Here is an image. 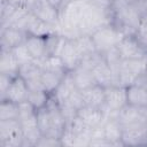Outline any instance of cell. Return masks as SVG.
Segmentation results:
<instances>
[{
    "mask_svg": "<svg viewBox=\"0 0 147 147\" xmlns=\"http://www.w3.org/2000/svg\"><path fill=\"white\" fill-rule=\"evenodd\" d=\"M126 93L129 105L147 108V79L144 75L134 84L126 87Z\"/></svg>",
    "mask_w": 147,
    "mask_h": 147,
    "instance_id": "obj_9",
    "label": "cell"
},
{
    "mask_svg": "<svg viewBox=\"0 0 147 147\" xmlns=\"http://www.w3.org/2000/svg\"><path fill=\"white\" fill-rule=\"evenodd\" d=\"M20 70V63L15 57L11 49H1L0 56V74H7L10 76H17Z\"/></svg>",
    "mask_w": 147,
    "mask_h": 147,
    "instance_id": "obj_20",
    "label": "cell"
},
{
    "mask_svg": "<svg viewBox=\"0 0 147 147\" xmlns=\"http://www.w3.org/2000/svg\"><path fill=\"white\" fill-rule=\"evenodd\" d=\"M103 133L106 140L109 142L110 146H124L122 141V133L123 129L121 123L118 122L117 117H111V118H106L103 124Z\"/></svg>",
    "mask_w": 147,
    "mask_h": 147,
    "instance_id": "obj_13",
    "label": "cell"
},
{
    "mask_svg": "<svg viewBox=\"0 0 147 147\" xmlns=\"http://www.w3.org/2000/svg\"><path fill=\"white\" fill-rule=\"evenodd\" d=\"M20 116V108L18 103H15L9 100H1L0 105V121L7 119H18Z\"/></svg>",
    "mask_w": 147,
    "mask_h": 147,
    "instance_id": "obj_24",
    "label": "cell"
},
{
    "mask_svg": "<svg viewBox=\"0 0 147 147\" xmlns=\"http://www.w3.org/2000/svg\"><path fill=\"white\" fill-rule=\"evenodd\" d=\"M60 57L68 71H72L80 63V56L70 39H67Z\"/></svg>",
    "mask_w": 147,
    "mask_h": 147,
    "instance_id": "obj_19",
    "label": "cell"
},
{
    "mask_svg": "<svg viewBox=\"0 0 147 147\" xmlns=\"http://www.w3.org/2000/svg\"><path fill=\"white\" fill-rule=\"evenodd\" d=\"M37 146H42V147L44 146H46V147L51 146V147H55V146H62V144H61L60 138H53V137L41 136V138L38 140L37 145H36V147Z\"/></svg>",
    "mask_w": 147,
    "mask_h": 147,
    "instance_id": "obj_29",
    "label": "cell"
},
{
    "mask_svg": "<svg viewBox=\"0 0 147 147\" xmlns=\"http://www.w3.org/2000/svg\"><path fill=\"white\" fill-rule=\"evenodd\" d=\"M144 76L146 77V79H147V65H146V70H145V74H144Z\"/></svg>",
    "mask_w": 147,
    "mask_h": 147,
    "instance_id": "obj_35",
    "label": "cell"
},
{
    "mask_svg": "<svg viewBox=\"0 0 147 147\" xmlns=\"http://www.w3.org/2000/svg\"><path fill=\"white\" fill-rule=\"evenodd\" d=\"M77 116L91 129H95L103 124L105 122V114L101 108L91 107V106H83L77 111Z\"/></svg>",
    "mask_w": 147,
    "mask_h": 147,
    "instance_id": "obj_14",
    "label": "cell"
},
{
    "mask_svg": "<svg viewBox=\"0 0 147 147\" xmlns=\"http://www.w3.org/2000/svg\"><path fill=\"white\" fill-rule=\"evenodd\" d=\"M6 1H9V2H11V3H14V5H17V6H20V5H23V6H28L29 8L32 6V3L36 1V0H6Z\"/></svg>",
    "mask_w": 147,
    "mask_h": 147,
    "instance_id": "obj_33",
    "label": "cell"
},
{
    "mask_svg": "<svg viewBox=\"0 0 147 147\" xmlns=\"http://www.w3.org/2000/svg\"><path fill=\"white\" fill-rule=\"evenodd\" d=\"M116 47L122 60L141 59L147 56V49L140 45L134 36H125Z\"/></svg>",
    "mask_w": 147,
    "mask_h": 147,
    "instance_id": "obj_8",
    "label": "cell"
},
{
    "mask_svg": "<svg viewBox=\"0 0 147 147\" xmlns=\"http://www.w3.org/2000/svg\"><path fill=\"white\" fill-rule=\"evenodd\" d=\"M70 40L72 41L74 46L76 47V49L80 56V61H82V59L96 52L95 46L93 44V40H92L91 36H88V34H80V36H78L74 39H70Z\"/></svg>",
    "mask_w": 147,
    "mask_h": 147,
    "instance_id": "obj_22",
    "label": "cell"
},
{
    "mask_svg": "<svg viewBox=\"0 0 147 147\" xmlns=\"http://www.w3.org/2000/svg\"><path fill=\"white\" fill-rule=\"evenodd\" d=\"M67 72H54V71H46L42 70L41 74V84L44 91L52 94L59 87L61 82L63 80Z\"/></svg>",
    "mask_w": 147,
    "mask_h": 147,
    "instance_id": "obj_23",
    "label": "cell"
},
{
    "mask_svg": "<svg viewBox=\"0 0 147 147\" xmlns=\"http://www.w3.org/2000/svg\"><path fill=\"white\" fill-rule=\"evenodd\" d=\"M85 106L102 108L105 105V87L101 85H94L86 90L80 91Z\"/></svg>",
    "mask_w": 147,
    "mask_h": 147,
    "instance_id": "obj_18",
    "label": "cell"
},
{
    "mask_svg": "<svg viewBox=\"0 0 147 147\" xmlns=\"http://www.w3.org/2000/svg\"><path fill=\"white\" fill-rule=\"evenodd\" d=\"M93 76L95 78V82L98 85H101L103 87L114 85V79H113V72L105 61V57H102L101 61H99L93 68H92Z\"/></svg>",
    "mask_w": 147,
    "mask_h": 147,
    "instance_id": "obj_21",
    "label": "cell"
},
{
    "mask_svg": "<svg viewBox=\"0 0 147 147\" xmlns=\"http://www.w3.org/2000/svg\"><path fill=\"white\" fill-rule=\"evenodd\" d=\"M127 105L126 87L110 85L105 87V105L101 108L106 118L117 117L118 111Z\"/></svg>",
    "mask_w": 147,
    "mask_h": 147,
    "instance_id": "obj_4",
    "label": "cell"
},
{
    "mask_svg": "<svg viewBox=\"0 0 147 147\" xmlns=\"http://www.w3.org/2000/svg\"><path fill=\"white\" fill-rule=\"evenodd\" d=\"M67 1H70V0H67Z\"/></svg>",
    "mask_w": 147,
    "mask_h": 147,
    "instance_id": "obj_36",
    "label": "cell"
},
{
    "mask_svg": "<svg viewBox=\"0 0 147 147\" xmlns=\"http://www.w3.org/2000/svg\"><path fill=\"white\" fill-rule=\"evenodd\" d=\"M136 0H111L110 1V9L111 11H116V10H119L124 7H127L130 5H132Z\"/></svg>",
    "mask_w": 147,
    "mask_h": 147,
    "instance_id": "obj_31",
    "label": "cell"
},
{
    "mask_svg": "<svg viewBox=\"0 0 147 147\" xmlns=\"http://www.w3.org/2000/svg\"><path fill=\"white\" fill-rule=\"evenodd\" d=\"M37 121L42 136L53 138H60L62 136L67 122L59 103L52 94L47 105L37 110Z\"/></svg>",
    "mask_w": 147,
    "mask_h": 147,
    "instance_id": "obj_1",
    "label": "cell"
},
{
    "mask_svg": "<svg viewBox=\"0 0 147 147\" xmlns=\"http://www.w3.org/2000/svg\"><path fill=\"white\" fill-rule=\"evenodd\" d=\"M47 1H48L53 7H55L56 9H59V10H60V9L62 8V6L65 3V1H67V0H47Z\"/></svg>",
    "mask_w": 147,
    "mask_h": 147,
    "instance_id": "obj_34",
    "label": "cell"
},
{
    "mask_svg": "<svg viewBox=\"0 0 147 147\" xmlns=\"http://www.w3.org/2000/svg\"><path fill=\"white\" fill-rule=\"evenodd\" d=\"M24 136L18 119L0 121V146L23 147Z\"/></svg>",
    "mask_w": 147,
    "mask_h": 147,
    "instance_id": "obj_6",
    "label": "cell"
},
{
    "mask_svg": "<svg viewBox=\"0 0 147 147\" xmlns=\"http://www.w3.org/2000/svg\"><path fill=\"white\" fill-rule=\"evenodd\" d=\"M29 87L26 85V82L20 76H15L9 85V87L7 88L5 95L1 98V100L6 99L9 101H13L15 103H21L28 100V95H29Z\"/></svg>",
    "mask_w": 147,
    "mask_h": 147,
    "instance_id": "obj_10",
    "label": "cell"
},
{
    "mask_svg": "<svg viewBox=\"0 0 147 147\" xmlns=\"http://www.w3.org/2000/svg\"><path fill=\"white\" fill-rule=\"evenodd\" d=\"M51 98V94L47 93L44 90H39V91H29V95H28V101L38 110L42 107H45L48 102Z\"/></svg>",
    "mask_w": 147,
    "mask_h": 147,
    "instance_id": "obj_26",
    "label": "cell"
},
{
    "mask_svg": "<svg viewBox=\"0 0 147 147\" xmlns=\"http://www.w3.org/2000/svg\"><path fill=\"white\" fill-rule=\"evenodd\" d=\"M124 37V32L114 23H109L91 34L95 49L100 54L115 48Z\"/></svg>",
    "mask_w": 147,
    "mask_h": 147,
    "instance_id": "obj_3",
    "label": "cell"
},
{
    "mask_svg": "<svg viewBox=\"0 0 147 147\" xmlns=\"http://www.w3.org/2000/svg\"><path fill=\"white\" fill-rule=\"evenodd\" d=\"M13 78H14V76H10L7 74H0V94H1V98L5 95V93H6L7 88L9 87Z\"/></svg>",
    "mask_w": 147,
    "mask_h": 147,
    "instance_id": "obj_30",
    "label": "cell"
},
{
    "mask_svg": "<svg viewBox=\"0 0 147 147\" xmlns=\"http://www.w3.org/2000/svg\"><path fill=\"white\" fill-rule=\"evenodd\" d=\"M146 65H147V56L141 59L122 60L118 72L117 85L123 87H129L130 85L134 84L137 79L145 74Z\"/></svg>",
    "mask_w": 147,
    "mask_h": 147,
    "instance_id": "obj_5",
    "label": "cell"
},
{
    "mask_svg": "<svg viewBox=\"0 0 147 147\" xmlns=\"http://www.w3.org/2000/svg\"><path fill=\"white\" fill-rule=\"evenodd\" d=\"M30 10L40 20L53 25H59V9L53 7L47 0H36L30 7Z\"/></svg>",
    "mask_w": 147,
    "mask_h": 147,
    "instance_id": "obj_11",
    "label": "cell"
},
{
    "mask_svg": "<svg viewBox=\"0 0 147 147\" xmlns=\"http://www.w3.org/2000/svg\"><path fill=\"white\" fill-rule=\"evenodd\" d=\"M25 45H26L30 54L32 55V57L36 61L41 62L45 57L48 56L47 46H46V37L29 34L25 40Z\"/></svg>",
    "mask_w": 147,
    "mask_h": 147,
    "instance_id": "obj_16",
    "label": "cell"
},
{
    "mask_svg": "<svg viewBox=\"0 0 147 147\" xmlns=\"http://www.w3.org/2000/svg\"><path fill=\"white\" fill-rule=\"evenodd\" d=\"M40 67L42 70L46 71H54V72H68L65 69L62 60L60 56L55 55H48L40 62Z\"/></svg>",
    "mask_w": 147,
    "mask_h": 147,
    "instance_id": "obj_25",
    "label": "cell"
},
{
    "mask_svg": "<svg viewBox=\"0 0 147 147\" xmlns=\"http://www.w3.org/2000/svg\"><path fill=\"white\" fill-rule=\"evenodd\" d=\"M70 72H71L74 83H75V86L79 91H83V90H86L88 87L96 85V82H95L92 70L83 64H78Z\"/></svg>",
    "mask_w": 147,
    "mask_h": 147,
    "instance_id": "obj_15",
    "label": "cell"
},
{
    "mask_svg": "<svg viewBox=\"0 0 147 147\" xmlns=\"http://www.w3.org/2000/svg\"><path fill=\"white\" fill-rule=\"evenodd\" d=\"M28 33L15 26H8L1 30V49H13L14 47L24 44Z\"/></svg>",
    "mask_w": 147,
    "mask_h": 147,
    "instance_id": "obj_12",
    "label": "cell"
},
{
    "mask_svg": "<svg viewBox=\"0 0 147 147\" xmlns=\"http://www.w3.org/2000/svg\"><path fill=\"white\" fill-rule=\"evenodd\" d=\"M13 53L15 55V57L17 59L20 65H24V64H29V63H33L36 62V60L32 57V55L30 54L25 42L24 44H21L16 47H14L13 49Z\"/></svg>",
    "mask_w": 147,
    "mask_h": 147,
    "instance_id": "obj_27",
    "label": "cell"
},
{
    "mask_svg": "<svg viewBox=\"0 0 147 147\" xmlns=\"http://www.w3.org/2000/svg\"><path fill=\"white\" fill-rule=\"evenodd\" d=\"M133 36L140 42V45L147 49V16L141 17L139 25L136 29V32Z\"/></svg>",
    "mask_w": 147,
    "mask_h": 147,
    "instance_id": "obj_28",
    "label": "cell"
},
{
    "mask_svg": "<svg viewBox=\"0 0 147 147\" xmlns=\"http://www.w3.org/2000/svg\"><path fill=\"white\" fill-rule=\"evenodd\" d=\"M20 116L18 121L21 123L24 141L23 147L25 146H36L38 140L41 138V132L38 126L37 121V109L26 100L24 102L18 103Z\"/></svg>",
    "mask_w": 147,
    "mask_h": 147,
    "instance_id": "obj_2",
    "label": "cell"
},
{
    "mask_svg": "<svg viewBox=\"0 0 147 147\" xmlns=\"http://www.w3.org/2000/svg\"><path fill=\"white\" fill-rule=\"evenodd\" d=\"M117 119L122 125V129L139 127L147 125V108L138 107L132 105H126L123 107L118 114Z\"/></svg>",
    "mask_w": 147,
    "mask_h": 147,
    "instance_id": "obj_7",
    "label": "cell"
},
{
    "mask_svg": "<svg viewBox=\"0 0 147 147\" xmlns=\"http://www.w3.org/2000/svg\"><path fill=\"white\" fill-rule=\"evenodd\" d=\"M91 3L98 6V7H102V8H110V1L111 0H88Z\"/></svg>",
    "mask_w": 147,
    "mask_h": 147,
    "instance_id": "obj_32",
    "label": "cell"
},
{
    "mask_svg": "<svg viewBox=\"0 0 147 147\" xmlns=\"http://www.w3.org/2000/svg\"><path fill=\"white\" fill-rule=\"evenodd\" d=\"M122 141L124 146L147 145V125L139 127L123 129Z\"/></svg>",
    "mask_w": 147,
    "mask_h": 147,
    "instance_id": "obj_17",
    "label": "cell"
}]
</instances>
